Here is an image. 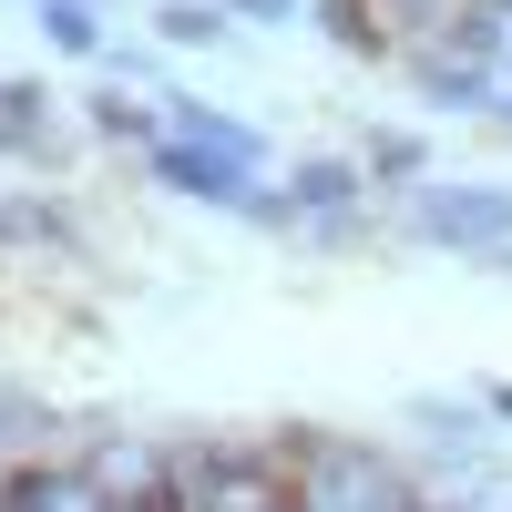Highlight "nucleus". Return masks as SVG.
I'll return each mask as SVG.
<instances>
[{
  "label": "nucleus",
  "mask_w": 512,
  "mask_h": 512,
  "mask_svg": "<svg viewBox=\"0 0 512 512\" xmlns=\"http://www.w3.org/2000/svg\"><path fill=\"white\" fill-rule=\"evenodd\" d=\"M349 195H359V164H297V175H287V205H318V216L349 205Z\"/></svg>",
  "instance_id": "5"
},
{
  "label": "nucleus",
  "mask_w": 512,
  "mask_h": 512,
  "mask_svg": "<svg viewBox=\"0 0 512 512\" xmlns=\"http://www.w3.org/2000/svg\"><path fill=\"white\" fill-rule=\"evenodd\" d=\"M154 175L175 195H205V205H236V216H277L267 195H256V164H226L205 144H154Z\"/></svg>",
  "instance_id": "2"
},
{
  "label": "nucleus",
  "mask_w": 512,
  "mask_h": 512,
  "mask_svg": "<svg viewBox=\"0 0 512 512\" xmlns=\"http://www.w3.org/2000/svg\"><path fill=\"white\" fill-rule=\"evenodd\" d=\"M420 236L502 256V246H512V195H502V185H420Z\"/></svg>",
  "instance_id": "1"
},
{
  "label": "nucleus",
  "mask_w": 512,
  "mask_h": 512,
  "mask_svg": "<svg viewBox=\"0 0 512 512\" xmlns=\"http://www.w3.org/2000/svg\"><path fill=\"white\" fill-rule=\"evenodd\" d=\"M93 123H103V134H154V113H144V103H123V93H103Z\"/></svg>",
  "instance_id": "8"
},
{
  "label": "nucleus",
  "mask_w": 512,
  "mask_h": 512,
  "mask_svg": "<svg viewBox=\"0 0 512 512\" xmlns=\"http://www.w3.org/2000/svg\"><path fill=\"white\" fill-rule=\"evenodd\" d=\"M369 154H379V164H390V175H420V144H410V134H379Z\"/></svg>",
  "instance_id": "9"
},
{
  "label": "nucleus",
  "mask_w": 512,
  "mask_h": 512,
  "mask_svg": "<svg viewBox=\"0 0 512 512\" xmlns=\"http://www.w3.org/2000/svg\"><path fill=\"white\" fill-rule=\"evenodd\" d=\"M492 410H502V420H512V390H492Z\"/></svg>",
  "instance_id": "11"
},
{
  "label": "nucleus",
  "mask_w": 512,
  "mask_h": 512,
  "mask_svg": "<svg viewBox=\"0 0 512 512\" xmlns=\"http://www.w3.org/2000/svg\"><path fill=\"white\" fill-rule=\"evenodd\" d=\"M154 31L175 41V52H195V41L216 52V41H226V0H164V11H154Z\"/></svg>",
  "instance_id": "4"
},
{
  "label": "nucleus",
  "mask_w": 512,
  "mask_h": 512,
  "mask_svg": "<svg viewBox=\"0 0 512 512\" xmlns=\"http://www.w3.org/2000/svg\"><path fill=\"white\" fill-rule=\"evenodd\" d=\"M502 123H512V113H502Z\"/></svg>",
  "instance_id": "12"
},
{
  "label": "nucleus",
  "mask_w": 512,
  "mask_h": 512,
  "mask_svg": "<svg viewBox=\"0 0 512 512\" xmlns=\"http://www.w3.org/2000/svg\"><path fill=\"white\" fill-rule=\"evenodd\" d=\"M328 41H349V52H379V31H369L359 0H328Z\"/></svg>",
  "instance_id": "7"
},
{
  "label": "nucleus",
  "mask_w": 512,
  "mask_h": 512,
  "mask_svg": "<svg viewBox=\"0 0 512 512\" xmlns=\"http://www.w3.org/2000/svg\"><path fill=\"white\" fill-rule=\"evenodd\" d=\"M226 11H256V21H287L297 0H226Z\"/></svg>",
  "instance_id": "10"
},
{
  "label": "nucleus",
  "mask_w": 512,
  "mask_h": 512,
  "mask_svg": "<svg viewBox=\"0 0 512 512\" xmlns=\"http://www.w3.org/2000/svg\"><path fill=\"white\" fill-rule=\"evenodd\" d=\"M41 31H52L62 52H113L103 21H93V0H41Z\"/></svg>",
  "instance_id": "6"
},
{
  "label": "nucleus",
  "mask_w": 512,
  "mask_h": 512,
  "mask_svg": "<svg viewBox=\"0 0 512 512\" xmlns=\"http://www.w3.org/2000/svg\"><path fill=\"white\" fill-rule=\"evenodd\" d=\"M164 134H175V144H205V154H226V164H267V144H256L236 113H216V103H185V93H164Z\"/></svg>",
  "instance_id": "3"
}]
</instances>
